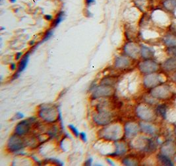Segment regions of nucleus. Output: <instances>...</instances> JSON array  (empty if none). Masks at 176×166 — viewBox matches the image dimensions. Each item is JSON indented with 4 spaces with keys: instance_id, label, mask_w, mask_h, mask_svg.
<instances>
[{
    "instance_id": "obj_16",
    "label": "nucleus",
    "mask_w": 176,
    "mask_h": 166,
    "mask_svg": "<svg viewBox=\"0 0 176 166\" xmlns=\"http://www.w3.org/2000/svg\"><path fill=\"white\" fill-rule=\"evenodd\" d=\"M163 68L167 71H172L176 69V58H172L165 61L163 64Z\"/></svg>"
},
{
    "instance_id": "obj_10",
    "label": "nucleus",
    "mask_w": 176,
    "mask_h": 166,
    "mask_svg": "<svg viewBox=\"0 0 176 166\" xmlns=\"http://www.w3.org/2000/svg\"><path fill=\"white\" fill-rule=\"evenodd\" d=\"M162 82L160 76L156 74H150L144 79V84L147 87H154Z\"/></svg>"
},
{
    "instance_id": "obj_14",
    "label": "nucleus",
    "mask_w": 176,
    "mask_h": 166,
    "mask_svg": "<svg viewBox=\"0 0 176 166\" xmlns=\"http://www.w3.org/2000/svg\"><path fill=\"white\" fill-rule=\"evenodd\" d=\"M176 151V146L174 142H167L164 144L162 148V153L166 155L167 156H172L175 153Z\"/></svg>"
},
{
    "instance_id": "obj_15",
    "label": "nucleus",
    "mask_w": 176,
    "mask_h": 166,
    "mask_svg": "<svg viewBox=\"0 0 176 166\" xmlns=\"http://www.w3.org/2000/svg\"><path fill=\"white\" fill-rule=\"evenodd\" d=\"M131 64V60L126 56H119L116 58L115 67L119 69H125L129 67Z\"/></svg>"
},
{
    "instance_id": "obj_7",
    "label": "nucleus",
    "mask_w": 176,
    "mask_h": 166,
    "mask_svg": "<svg viewBox=\"0 0 176 166\" xmlns=\"http://www.w3.org/2000/svg\"><path fill=\"white\" fill-rule=\"evenodd\" d=\"M33 120L34 118H30L29 119L23 121L18 123L15 128V134L19 136H23L27 134L31 128V124L34 122Z\"/></svg>"
},
{
    "instance_id": "obj_13",
    "label": "nucleus",
    "mask_w": 176,
    "mask_h": 166,
    "mask_svg": "<svg viewBox=\"0 0 176 166\" xmlns=\"http://www.w3.org/2000/svg\"><path fill=\"white\" fill-rule=\"evenodd\" d=\"M125 135L129 138H131L136 135L139 131V127L136 124L133 123H128L125 127Z\"/></svg>"
},
{
    "instance_id": "obj_19",
    "label": "nucleus",
    "mask_w": 176,
    "mask_h": 166,
    "mask_svg": "<svg viewBox=\"0 0 176 166\" xmlns=\"http://www.w3.org/2000/svg\"><path fill=\"white\" fill-rule=\"evenodd\" d=\"M140 127L142 129V131H143L144 133L149 134H152L154 133L155 132V128L151 124L149 123H144V122H142L140 123Z\"/></svg>"
},
{
    "instance_id": "obj_6",
    "label": "nucleus",
    "mask_w": 176,
    "mask_h": 166,
    "mask_svg": "<svg viewBox=\"0 0 176 166\" xmlns=\"http://www.w3.org/2000/svg\"><path fill=\"white\" fill-rule=\"evenodd\" d=\"M114 93V90L110 85H100L94 89L93 96L94 98L104 97L111 96Z\"/></svg>"
},
{
    "instance_id": "obj_4",
    "label": "nucleus",
    "mask_w": 176,
    "mask_h": 166,
    "mask_svg": "<svg viewBox=\"0 0 176 166\" xmlns=\"http://www.w3.org/2000/svg\"><path fill=\"white\" fill-rule=\"evenodd\" d=\"M112 115L110 113L105 110H100L97 114L94 116V121L98 125L104 126L111 123Z\"/></svg>"
},
{
    "instance_id": "obj_35",
    "label": "nucleus",
    "mask_w": 176,
    "mask_h": 166,
    "mask_svg": "<svg viewBox=\"0 0 176 166\" xmlns=\"http://www.w3.org/2000/svg\"><path fill=\"white\" fill-rule=\"evenodd\" d=\"M16 118L17 119H21V118H23L24 117V115L23 114H22L21 113H17L16 114Z\"/></svg>"
},
{
    "instance_id": "obj_37",
    "label": "nucleus",
    "mask_w": 176,
    "mask_h": 166,
    "mask_svg": "<svg viewBox=\"0 0 176 166\" xmlns=\"http://www.w3.org/2000/svg\"><path fill=\"white\" fill-rule=\"evenodd\" d=\"M16 64L15 63H11L10 65V68L11 69V70H16Z\"/></svg>"
},
{
    "instance_id": "obj_5",
    "label": "nucleus",
    "mask_w": 176,
    "mask_h": 166,
    "mask_svg": "<svg viewBox=\"0 0 176 166\" xmlns=\"http://www.w3.org/2000/svg\"><path fill=\"white\" fill-rule=\"evenodd\" d=\"M139 68L142 73L150 74L158 70V64L154 61L147 60L139 64Z\"/></svg>"
},
{
    "instance_id": "obj_9",
    "label": "nucleus",
    "mask_w": 176,
    "mask_h": 166,
    "mask_svg": "<svg viewBox=\"0 0 176 166\" xmlns=\"http://www.w3.org/2000/svg\"><path fill=\"white\" fill-rule=\"evenodd\" d=\"M124 52L127 56L136 59L141 54V50L136 44L134 43H128L124 46Z\"/></svg>"
},
{
    "instance_id": "obj_17",
    "label": "nucleus",
    "mask_w": 176,
    "mask_h": 166,
    "mask_svg": "<svg viewBox=\"0 0 176 166\" xmlns=\"http://www.w3.org/2000/svg\"><path fill=\"white\" fill-rule=\"evenodd\" d=\"M127 152V146L123 142L116 143V151L111 155L114 154L115 156H121Z\"/></svg>"
},
{
    "instance_id": "obj_24",
    "label": "nucleus",
    "mask_w": 176,
    "mask_h": 166,
    "mask_svg": "<svg viewBox=\"0 0 176 166\" xmlns=\"http://www.w3.org/2000/svg\"><path fill=\"white\" fill-rule=\"evenodd\" d=\"M116 77H107L106 78L103 79L102 80L101 84L102 85H113L114 84H115L116 83Z\"/></svg>"
},
{
    "instance_id": "obj_29",
    "label": "nucleus",
    "mask_w": 176,
    "mask_h": 166,
    "mask_svg": "<svg viewBox=\"0 0 176 166\" xmlns=\"http://www.w3.org/2000/svg\"><path fill=\"white\" fill-rule=\"evenodd\" d=\"M167 52H168V53L170 55H172V56H174V58L176 57V46L169 47L168 50H167Z\"/></svg>"
},
{
    "instance_id": "obj_28",
    "label": "nucleus",
    "mask_w": 176,
    "mask_h": 166,
    "mask_svg": "<svg viewBox=\"0 0 176 166\" xmlns=\"http://www.w3.org/2000/svg\"><path fill=\"white\" fill-rule=\"evenodd\" d=\"M68 127H69V128L70 129V131L72 132V133L75 136L78 137L79 136L80 132H79L78 129L74 125H73V124H69Z\"/></svg>"
},
{
    "instance_id": "obj_38",
    "label": "nucleus",
    "mask_w": 176,
    "mask_h": 166,
    "mask_svg": "<svg viewBox=\"0 0 176 166\" xmlns=\"http://www.w3.org/2000/svg\"><path fill=\"white\" fill-rule=\"evenodd\" d=\"M107 162L110 164V165H114V163L111 161V160L110 159H107Z\"/></svg>"
},
{
    "instance_id": "obj_8",
    "label": "nucleus",
    "mask_w": 176,
    "mask_h": 166,
    "mask_svg": "<svg viewBox=\"0 0 176 166\" xmlns=\"http://www.w3.org/2000/svg\"><path fill=\"white\" fill-rule=\"evenodd\" d=\"M150 93L154 97L158 99H165L169 97L170 94V89L167 85H160V86L154 88Z\"/></svg>"
},
{
    "instance_id": "obj_20",
    "label": "nucleus",
    "mask_w": 176,
    "mask_h": 166,
    "mask_svg": "<svg viewBox=\"0 0 176 166\" xmlns=\"http://www.w3.org/2000/svg\"><path fill=\"white\" fill-rule=\"evenodd\" d=\"M164 43L169 47L176 46V37L172 35H167L164 37Z\"/></svg>"
},
{
    "instance_id": "obj_12",
    "label": "nucleus",
    "mask_w": 176,
    "mask_h": 166,
    "mask_svg": "<svg viewBox=\"0 0 176 166\" xmlns=\"http://www.w3.org/2000/svg\"><path fill=\"white\" fill-rule=\"evenodd\" d=\"M30 54V53L29 51L27 52V53L21 58L20 62H19L18 64L17 70V72L15 74V75H14L13 79L17 78V77L19 76V74H20L21 72H23V71L25 70V68H26V67L27 66L28 62H29Z\"/></svg>"
},
{
    "instance_id": "obj_30",
    "label": "nucleus",
    "mask_w": 176,
    "mask_h": 166,
    "mask_svg": "<svg viewBox=\"0 0 176 166\" xmlns=\"http://www.w3.org/2000/svg\"><path fill=\"white\" fill-rule=\"evenodd\" d=\"M50 162L53 163V164H56V165H63V164L61 162H60V160H57V159H55V158H50L48 159Z\"/></svg>"
},
{
    "instance_id": "obj_25",
    "label": "nucleus",
    "mask_w": 176,
    "mask_h": 166,
    "mask_svg": "<svg viewBox=\"0 0 176 166\" xmlns=\"http://www.w3.org/2000/svg\"><path fill=\"white\" fill-rule=\"evenodd\" d=\"M123 164H124L125 165H130V166L138 165L137 162L135 161L134 159L129 158V157H126V158H125L124 160H123Z\"/></svg>"
},
{
    "instance_id": "obj_42",
    "label": "nucleus",
    "mask_w": 176,
    "mask_h": 166,
    "mask_svg": "<svg viewBox=\"0 0 176 166\" xmlns=\"http://www.w3.org/2000/svg\"><path fill=\"white\" fill-rule=\"evenodd\" d=\"M175 162H176V156H175Z\"/></svg>"
},
{
    "instance_id": "obj_34",
    "label": "nucleus",
    "mask_w": 176,
    "mask_h": 166,
    "mask_svg": "<svg viewBox=\"0 0 176 166\" xmlns=\"http://www.w3.org/2000/svg\"><path fill=\"white\" fill-rule=\"evenodd\" d=\"M93 160L92 158H88L85 163V165H91L92 163H93Z\"/></svg>"
},
{
    "instance_id": "obj_23",
    "label": "nucleus",
    "mask_w": 176,
    "mask_h": 166,
    "mask_svg": "<svg viewBox=\"0 0 176 166\" xmlns=\"http://www.w3.org/2000/svg\"><path fill=\"white\" fill-rule=\"evenodd\" d=\"M63 17H64V12H60L59 13L56 15V17H55L52 22V24H51L52 27L55 28V27H56L57 25H59L61 23V22L62 21Z\"/></svg>"
},
{
    "instance_id": "obj_31",
    "label": "nucleus",
    "mask_w": 176,
    "mask_h": 166,
    "mask_svg": "<svg viewBox=\"0 0 176 166\" xmlns=\"http://www.w3.org/2000/svg\"><path fill=\"white\" fill-rule=\"evenodd\" d=\"M79 136L80 138V139H81L84 142H86V141H87V137H86V134L85 132H80Z\"/></svg>"
},
{
    "instance_id": "obj_41",
    "label": "nucleus",
    "mask_w": 176,
    "mask_h": 166,
    "mask_svg": "<svg viewBox=\"0 0 176 166\" xmlns=\"http://www.w3.org/2000/svg\"><path fill=\"white\" fill-rule=\"evenodd\" d=\"M175 134H176V127H175Z\"/></svg>"
},
{
    "instance_id": "obj_3",
    "label": "nucleus",
    "mask_w": 176,
    "mask_h": 166,
    "mask_svg": "<svg viewBox=\"0 0 176 166\" xmlns=\"http://www.w3.org/2000/svg\"><path fill=\"white\" fill-rule=\"evenodd\" d=\"M20 136L16 134L9 138L7 142V149L9 152H17L24 148V142Z\"/></svg>"
},
{
    "instance_id": "obj_36",
    "label": "nucleus",
    "mask_w": 176,
    "mask_h": 166,
    "mask_svg": "<svg viewBox=\"0 0 176 166\" xmlns=\"http://www.w3.org/2000/svg\"><path fill=\"white\" fill-rule=\"evenodd\" d=\"M22 55H23V52H17V53L16 54V56H15V59L17 60H19L20 58H21V56Z\"/></svg>"
},
{
    "instance_id": "obj_40",
    "label": "nucleus",
    "mask_w": 176,
    "mask_h": 166,
    "mask_svg": "<svg viewBox=\"0 0 176 166\" xmlns=\"http://www.w3.org/2000/svg\"><path fill=\"white\" fill-rule=\"evenodd\" d=\"M9 1L11 3H15L17 0H9Z\"/></svg>"
},
{
    "instance_id": "obj_33",
    "label": "nucleus",
    "mask_w": 176,
    "mask_h": 166,
    "mask_svg": "<svg viewBox=\"0 0 176 166\" xmlns=\"http://www.w3.org/2000/svg\"><path fill=\"white\" fill-rule=\"evenodd\" d=\"M44 19L47 21H50L53 19V16L51 15H44Z\"/></svg>"
},
{
    "instance_id": "obj_32",
    "label": "nucleus",
    "mask_w": 176,
    "mask_h": 166,
    "mask_svg": "<svg viewBox=\"0 0 176 166\" xmlns=\"http://www.w3.org/2000/svg\"><path fill=\"white\" fill-rule=\"evenodd\" d=\"M95 0H85V4L86 7H90L91 5L94 4Z\"/></svg>"
},
{
    "instance_id": "obj_27",
    "label": "nucleus",
    "mask_w": 176,
    "mask_h": 166,
    "mask_svg": "<svg viewBox=\"0 0 176 166\" xmlns=\"http://www.w3.org/2000/svg\"><path fill=\"white\" fill-rule=\"evenodd\" d=\"M52 35H53V30L51 29L47 30L46 32L45 35H44V36L43 39H42V43L45 42V41L49 40L50 38L52 37Z\"/></svg>"
},
{
    "instance_id": "obj_22",
    "label": "nucleus",
    "mask_w": 176,
    "mask_h": 166,
    "mask_svg": "<svg viewBox=\"0 0 176 166\" xmlns=\"http://www.w3.org/2000/svg\"><path fill=\"white\" fill-rule=\"evenodd\" d=\"M158 160L164 165H167V166L174 165V164H173L172 162L171 161V160H170L167 156H166V155H164L163 154L159 155Z\"/></svg>"
},
{
    "instance_id": "obj_21",
    "label": "nucleus",
    "mask_w": 176,
    "mask_h": 166,
    "mask_svg": "<svg viewBox=\"0 0 176 166\" xmlns=\"http://www.w3.org/2000/svg\"><path fill=\"white\" fill-rule=\"evenodd\" d=\"M163 5L167 10H174L176 8V0H166L164 1Z\"/></svg>"
},
{
    "instance_id": "obj_26",
    "label": "nucleus",
    "mask_w": 176,
    "mask_h": 166,
    "mask_svg": "<svg viewBox=\"0 0 176 166\" xmlns=\"http://www.w3.org/2000/svg\"><path fill=\"white\" fill-rule=\"evenodd\" d=\"M158 111L164 118L166 117V107L164 105H161L158 107Z\"/></svg>"
},
{
    "instance_id": "obj_11",
    "label": "nucleus",
    "mask_w": 176,
    "mask_h": 166,
    "mask_svg": "<svg viewBox=\"0 0 176 166\" xmlns=\"http://www.w3.org/2000/svg\"><path fill=\"white\" fill-rule=\"evenodd\" d=\"M137 115L142 120L150 121L154 117V113L150 108L147 106H139L136 109Z\"/></svg>"
},
{
    "instance_id": "obj_1",
    "label": "nucleus",
    "mask_w": 176,
    "mask_h": 166,
    "mask_svg": "<svg viewBox=\"0 0 176 166\" xmlns=\"http://www.w3.org/2000/svg\"><path fill=\"white\" fill-rule=\"evenodd\" d=\"M60 112H58V109L55 106L50 105H43L39 110L38 115L41 118L48 123H54L59 121Z\"/></svg>"
},
{
    "instance_id": "obj_2",
    "label": "nucleus",
    "mask_w": 176,
    "mask_h": 166,
    "mask_svg": "<svg viewBox=\"0 0 176 166\" xmlns=\"http://www.w3.org/2000/svg\"><path fill=\"white\" fill-rule=\"evenodd\" d=\"M100 136L108 140H117L122 136V129L117 124H112L100 131Z\"/></svg>"
},
{
    "instance_id": "obj_39",
    "label": "nucleus",
    "mask_w": 176,
    "mask_h": 166,
    "mask_svg": "<svg viewBox=\"0 0 176 166\" xmlns=\"http://www.w3.org/2000/svg\"><path fill=\"white\" fill-rule=\"evenodd\" d=\"M173 80H174V81L176 83V73L174 74V77H173Z\"/></svg>"
},
{
    "instance_id": "obj_18",
    "label": "nucleus",
    "mask_w": 176,
    "mask_h": 166,
    "mask_svg": "<svg viewBox=\"0 0 176 166\" xmlns=\"http://www.w3.org/2000/svg\"><path fill=\"white\" fill-rule=\"evenodd\" d=\"M141 54L143 58L149 59L153 56L154 51L149 47L142 46L141 48Z\"/></svg>"
}]
</instances>
